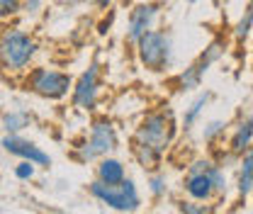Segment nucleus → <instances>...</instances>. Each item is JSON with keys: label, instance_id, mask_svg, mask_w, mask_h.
<instances>
[{"label": "nucleus", "instance_id": "f257e3e1", "mask_svg": "<svg viewBox=\"0 0 253 214\" xmlns=\"http://www.w3.org/2000/svg\"><path fill=\"white\" fill-rule=\"evenodd\" d=\"M178 124L175 115L168 107L149 110L134 127L131 134V156L144 171H158L163 156L175 139Z\"/></svg>", "mask_w": 253, "mask_h": 214}, {"label": "nucleus", "instance_id": "f03ea898", "mask_svg": "<svg viewBox=\"0 0 253 214\" xmlns=\"http://www.w3.org/2000/svg\"><path fill=\"white\" fill-rule=\"evenodd\" d=\"M183 192L190 200L200 202H214L226 197L229 192V178L221 163H214L212 158H195L190 161L185 178H183Z\"/></svg>", "mask_w": 253, "mask_h": 214}, {"label": "nucleus", "instance_id": "7ed1b4c3", "mask_svg": "<svg viewBox=\"0 0 253 214\" xmlns=\"http://www.w3.org/2000/svg\"><path fill=\"white\" fill-rule=\"evenodd\" d=\"M37 39L20 27L0 32V68L5 73H25L37 56Z\"/></svg>", "mask_w": 253, "mask_h": 214}, {"label": "nucleus", "instance_id": "20e7f679", "mask_svg": "<svg viewBox=\"0 0 253 214\" xmlns=\"http://www.w3.org/2000/svg\"><path fill=\"white\" fill-rule=\"evenodd\" d=\"M136 59L141 68L151 73H168L175 61V46H173V34L170 30H149L136 44Z\"/></svg>", "mask_w": 253, "mask_h": 214}, {"label": "nucleus", "instance_id": "39448f33", "mask_svg": "<svg viewBox=\"0 0 253 214\" xmlns=\"http://www.w3.org/2000/svg\"><path fill=\"white\" fill-rule=\"evenodd\" d=\"M226 49H229V39L214 37V39L200 51V56H197L195 61L190 63V66H185L180 73H175V78H173V90L175 92H195L202 86L205 76L212 71V66L224 59Z\"/></svg>", "mask_w": 253, "mask_h": 214}, {"label": "nucleus", "instance_id": "423d86ee", "mask_svg": "<svg viewBox=\"0 0 253 214\" xmlns=\"http://www.w3.org/2000/svg\"><path fill=\"white\" fill-rule=\"evenodd\" d=\"M120 146V134H117V127L110 117H95L90 124V134L85 136L83 144L76 146L73 158L78 163H90L97 161L102 156H110V153L117 151Z\"/></svg>", "mask_w": 253, "mask_h": 214}, {"label": "nucleus", "instance_id": "0eeeda50", "mask_svg": "<svg viewBox=\"0 0 253 214\" xmlns=\"http://www.w3.org/2000/svg\"><path fill=\"white\" fill-rule=\"evenodd\" d=\"M88 195L95 202H100L102 207L115 210V212H139L141 210V195H139V187L131 178H126L117 185L102 183L95 178L88 185Z\"/></svg>", "mask_w": 253, "mask_h": 214}, {"label": "nucleus", "instance_id": "6e6552de", "mask_svg": "<svg viewBox=\"0 0 253 214\" xmlns=\"http://www.w3.org/2000/svg\"><path fill=\"white\" fill-rule=\"evenodd\" d=\"M25 88L44 100H61L68 95V90H73V78L63 71L37 66L25 76Z\"/></svg>", "mask_w": 253, "mask_h": 214}, {"label": "nucleus", "instance_id": "1a4fd4ad", "mask_svg": "<svg viewBox=\"0 0 253 214\" xmlns=\"http://www.w3.org/2000/svg\"><path fill=\"white\" fill-rule=\"evenodd\" d=\"M100 83H102V68L97 61H93L73 83V90H71L73 107L83 112H93L100 97Z\"/></svg>", "mask_w": 253, "mask_h": 214}, {"label": "nucleus", "instance_id": "9d476101", "mask_svg": "<svg viewBox=\"0 0 253 214\" xmlns=\"http://www.w3.org/2000/svg\"><path fill=\"white\" fill-rule=\"evenodd\" d=\"M163 7H166V2L154 0V2H139V5H134V7L129 10L125 39L131 44V46H134V44H136V42H139L149 30L156 27L158 17H161V12H163Z\"/></svg>", "mask_w": 253, "mask_h": 214}, {"label": "nucleus", "instance_id": "9b49d317", "mask_svg": "<svg viewBox=\"0 0 253 214\" xmlns=\"http://www.w3.org/2000/svg\"><path fill=\"white\" fill-rule=\"evenodd\" d=\"M0 149L10 156H17V158H25V161H32L34 166H42V168H49L51 166V156L39 149L34 141L20 136V134H2L0 136Z\"/></svg>", "mask_w": 253, "mask_h": 214}, {"label": "nucleus", "instance_id": "f8f14e48", "mask_svg": "<svg viewBox=\"0 0 253 214\" xmlns=\"http://www.w3.org/2000/svg\"><path fill=\"white\" fill-rule=\"evenodd\" d=\"M253 146V112L244 115L239 122L234 124V131L229 136V153L234 158H239L241 153H246Z\"/></svg>", "mask_w": 253, "mask_h": 214}, {"label": "nucleus", "instance_id": "ddd939ff", "mask_svg": "<svg viewBox=\"0 0 253 214\" xmlns=\"http://www.w3.org/2000/svg\"><path fill=\"white\" fill-rule=\"evenodd\" d=\"M95 178H97V180H102V183H110V185H117V183H122V180H126L129 175H126L125 161L115 158L112 153H110V156L97 158V166H95Z\"/></svg>", "mask_w": 253, "mask_h": 214}, {"label": "nucleus", "instance_id": "4468645a", "mask_svg": "<svg viewBox=\"0 0 253 214\" xmlns=\"http://www.w3.org/2000/svg\"><path fill=\"white\" fill-rule=\"evenodd\" d=\"M212 100H214V92L212 90H200L192 100H190V105L185 107V112H183V127H180L185 134L197 127V122L202 120V115H205V110L210 107Z\"/></svg>", "mask_w": 253, "mask_h": 214}, {"label": "nucleus", "instance_id": "2eb2a0df", "mask_svg": "<svg viewBox=\"0 0 253 214\" xmlns=\"http://www.w3.org/2000/svg\"><path fill=\"white\" fill-rule=\"evenodd\" d=\"M236 195L239 200H246L253 195V146L246 153L239 156L236 168Z\"/></svg>", "mask_w": 253, "mask_h": 214}, {"label": "nucleus", "instance_id": "dca6fc26", "mask_svg": "<svg viewBox=\"0 0 253 214\" xmlns=\"http://www.w3.org/2000/svg\"><path fill=\"white\" fill-rule=\"evenodd\" d=\"M34 122V117H32V112L27 110H10V112H5L2 115V131H7V134H20L22 129H27L30 124Z\"/></svg>", "mask_w": 253, "mask_h": 214}, {"label": "nucleus", "instance_id": "f3484780", "mask_svg": "<svg viewBox=\"0 0 253 214\" xmlns=\"http://www.w3.org/2000/svg\"><path fill=\"white\" fill-rule=\"evenodd\" d=\"M146 190H149V195H151V200L158 202V200H163L166 195H168V178H166V173L158 168V171H151L149 173V178H146Z\"/></svg>", "mask_w": 253, "mask_h": 214}, {"label": "nucleus", "instance_id": "a211bd4d", "mask_svg": "<svg viewBox=\"0 0 253 214\" xmlns=\"http://www.w3.org/2000/svg\"><path fill=\"white\" fill-rule=\"evenodd\" d=\"M251 32H253V0L244 7V12H241V17H239V22L234 25V39L239 42V44H244L249 37H251Z\"/></svg>", "mask_w": 253, "mask_h": 214}, {"label": "nucleus", "instance_id": "6ab92c4d", "mask_svg": "<svg viewBox=\"0 0 253 214\" xmlns=\"http://www.w3.org/2000/svg\"><path fill=\"white\" fill-rule=\"evenodd\" d=\"M226 127H229V122L226 120H210V122H205V127H202V131H200V136H202V141L205 144H217L221 136L226 134Z\"/></svg>", "mask_w": 253, "mask_h": 214}, {"label": "nucleus", "instance_id": "aec40b11", "mask_svg": "<svg viewBox=\"0 0 253 214\" xmlns=\"http://www.w3.org/2000/svg\"><path fill=\"white\" fill-rule=\"evenodd\" d=\"M178 212H185V214H210L214 212V207L210 202H200V200H180L178 202Z\"/></svg>", "mask_w": 253, "mask_h": 214}, {"label": "nucleus", "instance_id": "412c9836", "mask_svg": "<svg viewBox=\"0 0 253 214\" xmlns=\"http://www.w3.org/2000/svg\"><path fill=\"white\" fill-rule=\"evenodd\" d=\"M22 12V0H0V20H10Z\"/></svg>", "mask_w": 253, "mask_h": 214}, {"label": "nucleus", "instance_id": "4be33fe9", "mask_svg": "<svg viewBox=\"0 0 253 214\" xmlns=\"http://www.w3.org/2000/svg\"><path fill=\"white\" fill-rule=\"evenodd\" d=\"M34 173H37V166H34L32 161H25V158H22V161L15 166V178H20V180H32Z\"/></svg>", "mask_w": 253, "mask_h": 214}, {"label": "nucleus", "instance_id": "5701e85b", "mask_svg": "<svg viewBox=\"0 0 253 214\" xmlns=\"http://www.w3.org/2000/svg\"><path fill=\"white\" fill-rule=\"evenodd\" d=\"M42 5H44V0H22V12L37 15V12L42 10Z\"/></svg>", "mask_w": 253, "mask_h": 214}, {"label": "nucleus", "instance_id": "b1692460", "mask_svg": "<svg viewBox=\"0 0 253 214\" xmlns=\"http://www.w3.org/2000/svg\"><path fill=\"white\" fill-rule=\"evenodd\" d=\"M90 2H93L97 10H107V7H112V2H115V0H90Z\"/></svg>", "mask_w": 253, "mask_h": 214}, {"label": "nucleus", "instance_id": "393cba45", "mask_svg": "<svg viewBox=\"0 0 253 214\" xmlns=\"http://www.w3.org/2000/svg\"><path fill=\"white\" fill-rule=\"evenodd\" d=\"M85 0H63V5H68V7H78V5H83Z\"/></svg>", "mask_w": 253, "mask_h": 214}, {"label": "nucleus", "instance_id": "a878e982", "mask_svg": "<svg viewBox=\"0 0 253 214\" xmlns=\"http://www.w3.org/2000/svg\"><path fill=\"white\" fill-rule=\"evenodd\" d=\"M188 5H197V2H202V0H185Z\"/></svg>", "mask_w": 253, "mask_h": 214}]
</instances>
